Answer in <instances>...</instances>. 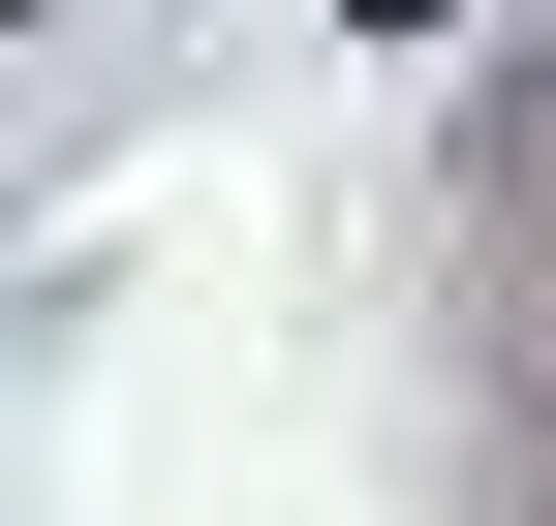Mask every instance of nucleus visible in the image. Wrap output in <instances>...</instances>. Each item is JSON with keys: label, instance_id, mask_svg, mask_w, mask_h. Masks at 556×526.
I'll use <instances>...</instances> for the list:
<instances>
[{"label": "nucleus", "instance_id": "f257e3e1", "mask_svg": "<svg viewBox=\"0 0 556 526\" xmlns=\"http://www.w3.org/2000/svg\"><path fill=\"white\" fill-rule=\"evenodd\" d=\"M340 32H464V0H340Z\"/></svg>", "mask_w": 556, "mask_h": 526}]
</instances>
